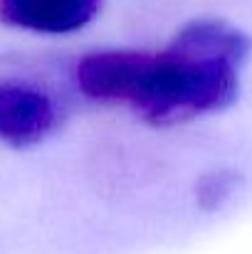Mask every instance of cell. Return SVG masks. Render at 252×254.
Segmentation results:
<instances>
[{"label": "cell", "mask_w": 252, "mask_h": 254, "mask_svg": "<svg viewBox=\"0 0 252 254\" xmlns=\"http://www.w3.org/2000/svg\"><path fill=\"white\" fill-rule=\"evenodd\" d=\"M250 42L218 20L183 27L166 52H94L77 64V86L89 99L129 104L146 121L170 126L220 111L238 94V64Z\"/></svg>", "instance_id": "cell-1"}, {"label": "cell", "mask_w": 252, "mask_h": 254, "mask_svg": "<svg viewBox=\"0 0 252 254\" xmlns=\"http://www.w3.org/2000/svg\"><path fill=\"white\" fill-rule=\"evenodd\" d=\"M57 121L52 99L27 84L0 82V141L12 148L40 143Z\"/></svg>", "instance_id": "cell-2"}, {"label": "cell", "mask_w": 252, "mask_h": 254, "mask_svg": "<svg viewBox=\"0 0 252 254\" xmlns=\"http://www.w3.org/2000/svg\"><path fill=\"white\" fill-rule=\"evenodd\" d=\"M99 10V0H0V20L5 25L65 35L84 27Z\"/></svg>", "instance_id": "cell-3"}]
</instances>
